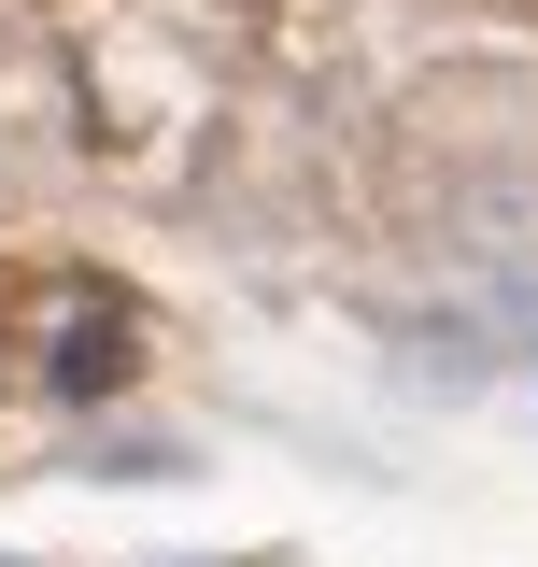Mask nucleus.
I'll return each mask as SVG.
<instances>
[{
	"mask_svg": "<svg viewBox=\"0 0 538 567\" xmlns=\"http://www.w3.org/2000/svg\"><path fill=\"white\" fill-rule=\"evenodd\" d=\"M128 312H71L58 327V398H100V383H128Z\"/></svg>",
	"mask_w": 538,
	"mask_h": 567,
	"instance_id": "nucleus-1",
	"label": "nucleus"
}]
</instances>
